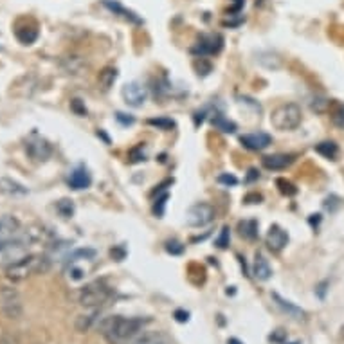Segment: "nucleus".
I'll use <instances>...</instances> for the list:
<instances>
[{
	"mask_svg": "<svg viewBox=\"0 0 344 344\" xmlns=\"http://www.w3.org/2000/svg\"><path fill=\"white\" fill-rule=\"evenodd\" d=\"M146 323H150V319L114 316L101 323V333L110 344H124L126 340L134 339Z\"/></svg>",
	"mask_w": 344,
	"mask_h": 344,
	"instance_id": "f257e3e1",
	"label": "nucleus"
},
{
	"mask_svg": "<svg viewBox=\"0 0 344 344\" xmlns=\"http://www.w3.org/2000/svg\"><path fill=\"white\" fill-rule=\"evenodd\" d=\"M51 269V260L47 256H22L6 269V276L11 281H22L33 274H46Z\"/></svg>",
	"mask_w": 344,
	"mask_h": 344,
	"instance_id": "f03ea898",
	"label": "nucleus"
},
{
	"mask_svg": "<svg viewBox=\"0 0 344 344\" xmlns=\"http://www.w3.org/2000/svg\"><path fill=\"white\" fill-rule=\"evenodd\" d=\"M271 123L276 130H281V132L295 130V128L301 124V108H299L295 103L281 105V107L272 112Z\"/></svg>",
	"mask_w": 344,
	"mask_h": 344,
	"instance_id": "7ed1b4c3",
	"label": "nucleus"
},
{
	"mask_svg": "<svg viewBox=\"0 0 344 344\" xmlns=\"http://www.w3.org/2000/svg\"><path fill=\"white\" fill-rule=\"evenodd\" d=\"M108 297H110V288L103 281L91 283V285L83 287L81 292H79V303H81L83 307H91V308L103 305Z\"/></svg>",
	"mask_w": 344,
	"mask_h": 344,
	"instance_id": "20e7f679",
	"label": "nucleus"
},
{
	"mask_svg": "<svg viewBox=\"0 0 344 344\" xmlns=\"http://www.w3.org/2000/svg\"><path fill=\"white\" fill-rule=\"evenodd\" d=\"M213 218H214L213 205L204 204V202L191 205L188 211V224L191 227H204L207 226V224H211Z\"/></svg>",
	"mask_w": 344,
	"mask_h": 344,
	"instance_id": "39448f33",
	"label": "nucleus"
},
{
	"mask_svg": "<svg viewBox=\"0 0 344 344\" xmlns=\"http://www.w3.org/2000/svg\"><path fill=\"white\" fill-rule=\"evenodd\" d=\"M224 47V38L222 34H202L198 38L197 46L193 47V54L204 58L209 54H218Z\"/></svg>",
	"mask_w": 344,
	"mask_h": 344,
	"instance_id": "423d86ee",
	"label": "nucleus"
},
{
	"mask_svg": "<svg viewBox=\"0 0 344 344\" xmlns=\"http://www.w3.org/2000/svg\"><path fill=\"white\" fill-rule=\"evenodd\" d=\"M123 99L128 107L139 108L148 99V89L139 81H130L123 87Z\"/></svg>",
	"mask_w": 344,
	"mask_h": 344,
	"instance_id": "0eeeda50",
	"label": "nucleus"
},
{
	"mask_svg": "<svg viewBox=\"0 0 344 344\" xmlns=\"http://www.w3.org/2000/svg\"><path fill=\"white\" fill-rule=\"evenodd\" d=\"M25 152H27V155L33 160L41 162V160L49 159L51 153H53V148H51V144L47 143L46 139H41V137H34V139L27 141V144H25Z\"/></svg>",
	"mask_w": 344,
	"mask_h": 344,
	"instance_id": "6e6552de",
	"label": "nucleus"
},
{
	"mask_svg": "<svg viewBox=\"0 0 344 344\" xmlns=\"http://www.w3.org/2000/svg\"><path fill=\"white\" fill-rule=\"evenodd\" d=\"M0 295H2V308H4V312L8 314V317H11V319L20 317L22 305L17 292L13 290V288H4Z\"/></svg>",
	"mask_w": 344,
	"mask_h": 344,
	"instance_id": "1a4fd4ad",
	"label": "nucleus"
},
{
	"mask_svg": "<svg viewBox=\"0 0 344 344\" xmlns=\"http://www.w3.org/2000/svg\"><path fill=\"white\" fill-rule=\"evenodd\" d=\"M240 143L243 144L249 150H254V152H262L265 148L271 146L272 137L265 132H256V134H245V136L240 137Z\"/></svg>",
	"mask_w": 344,
	"mask_h": 344,
	"instance_id": "9d476101",
	"label": "nucleus"
},
{
	"mask_svg": "<svg viewBox=\"0 0 344 344\" xmlns=\"http://www.w3.org/2000/svg\"><path fill=\"white\" fill-rule=\"evenodd\" d=\"M101 4L105 6L110 13H114V15H117V17L132 22V24H137V25L143 24V18H141L137 13H134L132 9H126L121 2H117V0H101Z\"/></svg>",
	"mask_w": 344,
	"mask_h": 344,
	"instance_id": "9b49d317",
	"label": "nucleus"
},
{
	"mask_svg": "<svg viewBox=\"0 0 344 344\" xmlns=\"http://www.w3.org/2000/svg\"><path fill=\"white\" fill-rule=\"evenodd\" d=\"M272 299H274V303L278 305L279 310H281L283 314H287L288 317H292V319L303 321L305 317H307V312H305L303 308H299L297 305H294L292 301H288V299L281 297L278 292H272Z\"/></svg>",
	"mask_w": 344,
	"mask_h": 344,
	"instance_id": "f8f14e48",
	"label": "nucleus"
},
{
	"mask_svg": "<svg viewBox=\"0 0 344 344\" xmlns=\"http://www.w3.org/2000/svg\"><path fill=\"white\" fill-rule=\"evenodd\" d=\"M287 243H288L287 231H283L279 226H272L269 234H267V245H269V249L274 250V252H279V250L285 249Z\"/></svg>",
	"mask_w": 344,
	"mask_h": 344,
	"instance_id": "ddd939ff",
	"label": "nucleus"
},
{
	"mask_svg": "<svg viewBox=\"0 0 344 344\" xmlns=\"http://www.w3.org/2000/svg\"><path fill=\"white\" fill-rule=\"evenodd\" d=\"M69 186L72 189H76V191H81V189H87L89 186L92 184V177L91 173H89V169L83 168V166H79V168L72 169L69 175Z\"/></svg>",
	"mask_w": 344,
	"mask_h": 344,
	"instance_id": "4468645a",
	"label": "nucleus"
},
{
	"mask_svg": "<svg viewBox=\"0 0 344 344\" xmlns=\"http://www.w3.org/2000/svg\"><path fill=\"white\" fill-rule=\"evenodd\" d=\"M263 166L267 169H272V171H278V169H285L287 166H290L294 162V157L287 155V153H274V155H267L263 157Z\"/></svg>",
	"mask_w": 344,
	"mask_h": 344,
	"instance_id": "2eb2a0df",
	"label": "nucleus"
},
{
	"mask_svg": "<svg viewBox=\"0 0 344 344\" xmlns=\"http://www.w3.org/2000/svg\"><path fill=\"white\" fill-rule=\"evenodd\" d=\"M0 193L9 195V197H25L29 191L24 184H20V182L13 181V179H8V177H2V179H0Z\"/></svg>",
	"mask_w": 344,
	"mask_h": 344,
	"instance_id": "dca6fc26",
	"label": "nucleus"
},
{
	"mask_svg": "<svg viewBox=\"0 0 344 344\" xmlns=\"http://www.w3.org/2000/svg\"><path fill=\"white\" fill-rule=\"evenodd\" d=\"M252 274L260 279V281H267V279L272 276V269L269 265V262L265 260L263 254H256V258H254V265H252Z\"/></svg>",
	"mask_w": 344,
	"mask_h": 344,
	"instance_id": "f3484780",
	"label": "nucleus"
},
{
	"mask_svg": "<svg viewBox=\"0 0 344 344\" xmlns=\"http://www.w3.org/2000/svg\"><path fill=\"white\" fill-rule=\"evenodd\" d=\"M130 344H171V340L162 332H146L143 335L136 337Z\"/></svg>",
	"mask_w": 344,
	"mask_h": 344,
	"instance_id": "a211bd4d",
	"label": "nucleus"
},
{
	"mask_svg": "<svg viewBox=\"0 0 344 344\" xmlns=\"http://www.w3.org/2000/svg\"><path fill=\"white\" fill-rule=\"evenodd\" d=\"M15 34H17L18 41H20V44H24V46H31V44H34V41L38 40V29L31 27V25H25V27H17Z\"/></svg>",
	"mask_w": 344,
	"mask_h": 344,
	"instance_id": "6ab92c4d",
	"label": "nucleus"
},
{
	"mask_svg": "<svg viewBox=\"0 0 344 344\" xmlns=\"http://www.w3.org/2000/svg\"><path fill=\"white\" fill-rule=\"evenodd\" d=\"M316 152L319 153V155H323L324 159L333 160L339 155V146H337L333 141H324V143L316 144Z\"/></svg>",
	"mask_w": 344,
	"mask_h": 344,
	"instance_id": "aec40b11",
	"label": "nucleus"
},
{
	"mask_svg": "<svg viewBox=\"0 0 344 344\" xmlns=\"http://www.w3.org/2000/svg\"><path fill=\"white\" fill-rule=\"evenodd\" d=\"M99 85L103 87V91H108L112 85H114V81L117 79V70L114 69V67H107V69H103L101 72H99Z\"/></svg>",
	"mask_w": 344,
	"mask_h": 344,
	"instance_id": "412c9836",
	"label": "nucleus"
},
{
	"mask_svg": "<svg viewBox=\"0 0 344 344\" xmlns=\"http://www.w3.org/2000/svg\"><path fill=\"white\" fill-rule=\"evenodd\" d=\"M18 227H20V222L15 217L6 214V217L0 218V234H11L15 231H18Z\"/></svg>",
	"mask_w": 344,
	"mask_h": 344,
	"instance_id": "4be33fe9",
	"label": "nucleus"
},
{
	"mask_svg": "<svg viewBox=\"0 0 344 344\" xmlns=\"http://www.w3.org/2000/svg\"><path fill=\"white\" fill-rule=\"evenodd\" d=\"M213 124L218 128V130H222L224 134H234L236 132V124L233 123V121H229L227 117H224L222 114H217L213 117Z\"/></svg>",
	"mask_w": 344,
	"mask_h": 344,
	"instance_id": "5701e85b",
	"label": "nucleus"
},
{
	"mask_svg": "<svg viewBox=\"0 0 344 344\" xmlns=\"http://www.w3.org/2000/svg\"><path fill=\"white\" fill-rule=\"evenodd\" d=\"M240 234L247 240H254V238L258 236V224L254 220H245V222H240Z\"/></svg>",
	"mask_w": 344,
	"mask_h": 344,
	"instance_id": "b1692460",
	"label": "nucleus"
},
{
	"mask_svg": "<svg viewBox=\"0 0 344 344\" xmlns=\"http://www.w3.org/2000/svg\"><path fill=\"white\" fill-rule=\"evenodd\" d=\"M256 60H258L262 65H265L267 69H279V67H281V60L272 53H260Z\"/></svg>",
	"mask_w": 344,
	"mask_h": 344,
	"instance_id": "393cba45",
	"label": "nucleus"
},
{
	"mask_svg": "<svg viewBox=\"0 0 344 344\" xmlns=\"http://www.w3.org/2000/svg\"><path fill=\"white\" fill-rule=\"evenodd\" d=\"M96 250L94 249H76L67 256V263H74L78 260H94Z\"/></svg>",
	"mask_w": 344,
	"mask_h": 344,
	"instance_id": "a878e982",
	"label": "nucleus"
},
{
	"mask_svg": "<svg viewBox=\"0 0 344 344\" xmlns=\"http://www.w3.org/2000/svg\"><path fill=\"white\" fill-rule=\"evenodd\" d=\"M96 317H98V312H92V314H87V316H79L78 321H76V330L78 332H87L94 324Z\"/></svg>",
	"mask_w": 344,
	"mask_h": 344,
	"instance_id": "bb28decb",
	"label": "nucleus"
},
{
	"mask_svg": "<svg viewBox=\"0 0 344 344\" xmlns=\"http://www.w3.org/2000/svg\"><path fill=\"white\" fill-rule=\"evenodd\" d=\"M56 209H58V213L62 214L63 218H70L74 214V211H76L74 202L69 200V198H62V200L56 204Z\"/></svg>",
	"mask_w": 344,
	"mask_h": 344,
	"instance_id": "cd10ccee",
	"label": "nucleus"
},
{
	"mask_svg": "<svg viewBox=\"0 0 344 344\" xmlns=\"http://www.w3.org/2000/svg\"><path fill=\"white\" fill-rule=\"evenodd\" d=\"M148 124H152V126L160 128V130H171V128H175V121H171L169 117L148 119Z\"/></svg>",
	"mask_w": 344,
	"mask_h": 344,
	"instance_id": "c85d7f7f",
	"label": "nucleus"
},
{
	"mask_svg": "<svg viewBox=\"0 0 344 344\" xmlns=\"http://www.w3.org/2000/svg\"><path fill=\"white\" fill-rule=\"evenodd\" d=\"M65 62L69 63V67H65V70L69 74H79V70L83 69V62L76 56H69Z\"/></svg>",
	"mask_w": 344,
	"mask_h": 344,
	"instance_id": "c756f323",
	"label": "nucleus"
},
{
	"mask_svg": "<svg viewBox=\"0 0 344 344\" xmlns=\"http://www.w3.org/2000/svg\"><path fill=\"white\" fill-rule=\"evenodd\" d=\"M276 184L279 186V191L283 193V195H288V197H292V195H295L297 193V189L294 188V184L288 181H285V179H278V182Z\"/></svg>",
	"mask_w": 344,
	"mask_h": 344,
	"instance_id": "7c9ffc66",
	"label": "nucleus"
},
{
	"mask_svg": "<svg viewBox=\"0 0 344 344\" xmlns=\"http://www.w3.org/2000/svg\"><path fill=\"white\" fill-rule=\"evenodd\" d=\"M164 249L168 250L169 254H173V256H179V254L184 252V245H182L181 242H177V240H169V242H166Z\"/></svg>",
	"mask_w": 344,
	"mask_h": 344,
	"instance_id": "2f4dec72",
	"label": "nucleus"
},
{
	"mask_svg": "<svg viewBox=\"0 0 344 344\" xmlns=\"http://www.w3.org/2000/svg\"><path fill=\"white\" fill-rule=\"evenodd\" d=\"M70 110H72L76 115H81V117H85L87 115V107L83 105L81 99H78V98L70 101Z\"/></svg>",
	"mask_w": 344,
	"mask_h": 344,
	"instance_id": "473e14b6",
	"label": "nucleus"
},
{
	"mask_svg": "<svg viewBox=\"0 0 344 344\" xmlns=\"http://www.w3.org/2000/svg\"><path fill=\"white\" fill-rule=\"evenodd\" d=\"M166 200H168V193H164L162 197H159L155 200V205H153V213H155V217H162L164 214V205H166Z\"/></svg>",
	"mask_w": 344,
	"mask_h": 344,
	"instance_id": "72a5a7b5",
	"label": "nucleus"
},
{
	"mask_svg": "<svg viewBox=\"0 0 344 344\" xmlns=\"http://www.w3.org/2000/svg\"><path fill=\"white\" fill-rule=\"evenodd\" d=\"M332 119H333V123H335V126H339L344 130V105H339V107L335 108Z\"/></svg>",
	"mask_w": 344,
	"mask_h": 344,
	"instance_id": "f704fd0d",
	"label": "nucleus"
},
{
	"mask_svg": "<svg viewBox=\"0 0 344 344\" xmlns=\"http://www.w3.org/2000/svg\"><path fill=\"white\" fill-rule=\"evenodd\" d=\"M217 245L220 247V249H226V247L229 245V227H224V229L220 231V236L217 238Z\"/></svg>",
	"mask_w": 344,
	"mask_h": 344,
	"instance_id": "c9c22d12",
	"label": "nucleus"
},
{
	"mask_svg": "<svg viewBox=\"0 0 344 344\" xmlns=\"http://www.w3.org/2000/svg\"><path fill=\"white\" fill-rule=\"evenodd\" d=\"M218 182L224 184V186H236L238 179L234 175H229V173H222V175L218 177Z\"/></svg>",
	"mask_w": 344,
	"mask_h": 344,
	"instance_id": "e433bc0d",
	"label": "nucleus"
},
{
	"mask_svg": "<svg viewBox=\"0 0 344 344\" xmlns=\"http://www.w3.org/2000/svg\"><path fill=\"white\" fill-rule=\"evenodd\" d=\"M22 238H17V240H8V238H0V254H4L8 249H11L13 245H17Z\"/></svg>",
	"mask_w": 344,
	"mask_h": 344,
	"instance_id": "4c0bfd02",
	"label": "nucleus"
},
{
	"mask_svg": "<svg viewBox=\"0 0 344 344\" xmlns=\"http://www.w3.org/2000/svg\"><path fill=\"white\" fill-rule=\"evenodd\" d=\"M115 119H117L119 123L123 124V126H128V124H134V121H136V119L132 117V115H126V114H123V112H117V114H115Z\"/></svg>",
	"mask_w": 344,
	"mask_h": 344,
	"instance_id": "58836bf2",
	"label": "nucleus"
},
{
	"mask_svg": "<svg viewBox=\"0 0 344 344\" xmlns=\"http://www.w3.org/2000/svg\"><path fill=\"white\" fill-rule=\"evenodd\" d=\"M130 159H132V162H139V160H144L143 146L134 148V150H132V152H130Z\"/></svg>",
	"mask_w": 344,
	"mask_h": 344,
	"instance_id": "ea45409f",
	"label": "nucleus"
},
{
	"mask_svg": "<svg viewBox=\"0 0 344 344\" xmlns=\"http://www.w3.org/2000/svg\"><path fill=\"white\" fill-rule=\"evenodd\" d=\"M328 285H330V283H328V281H321L319 285H317V287H316V295H317V297H319V299H324V297H326Z\"/></svg>",
	"mask_w": 344,
	"mask_h": 344,
	"instance_id": "a19ab883",
	"label": "nucleus"
},
{
	"mask_svg": "<svg viewBox=\"0 0 344 344\" xmlns=\"http://www.w3.org/2000/svg\"><path fill=\"white\" fill-rule=\"evenodd\" d=\"M173 317H175L179 323H188V321H189V312H186V310H182V308H179V310H175Z\"/></svg>",
	"mask_w": 344,
	"mask_h": 344,
	"instance_id": "79ce46f5",
	"label": "nucleus"
},
{
	"mask_svg": "<svg viewBox=\"0 0 344 344\" xmlns=\"http://www.w3.org/2000/svg\"><path fill=\"white\" fill-rule=\"evenodd\" d=\"M285 337H287V332H283V330H276L274 333H272L271 335V340L272 342H283V340H285Z\"/></svg>",
	"mask_w": 344,
	"mask_h": 344,
	"instance_id": "37998d69",
	"label": "nucleus"
},
{
	"mask_svg": "<svg viewBox=\"0 0 344 344\" xmlns=\"http://www.w3.org/2000/svg\"><path fill=\"white\" fill-rule=\"evenodd\" d=\"M316 103H312V108L314 110H317V112H323L324 108H326V105H328V101H324V99H314Z\"/></svg>",
	"mask_w": 344,
	"mask_h": 344,
	"instance_id": "c03bdc74",
	"label": "nucleus"
},
{
	"mask_svg": "<svg viewBox=\"0 0 344 344\" xmlns=\"http://www.w3.org/2000/svg\"><path fill=\"white\" fill-rule=\"evenodd\" d=\"M112 256H114L117 262H121V260L124 258V249L121 247V249H112Z\"/></svg>",
	"mask_w": 344,
	"mask_h": 344,
	"instance_id": "a18cd8bd",
	"label": "nucleus"
},
{
	"mask_svg": "<svg viewBox=\"0 0 344 344\" xmlns=\"http://www.w3.org/2000/svg\"><path fill=\"white\" fill-rule=\"evenodd\" d=\"M70 276H72V279H81L83 271H79V269H72V271H70Z\"/></svg>",
	"mask_w": 344,
	"mask_h": 344,
	"instance_id": "49530a36",
	"label": "nucleus"
},
{
	"mask_svg": "<svg viewBox=\"0 0 344 344\" xmlns=\"http://www.w3.org/2000/svg\"><path fill=\"white\" fill-rule=\"evenodd\" d=\"M250 200L260 202V200H262V197H260V195H249V197H245V202H249V204H250Z\"/></svg>",
	"mask_w": 344,
	"mask_h": 344,
	"instance_id": "de8ad7c7",
	"label": "nucleus"
},
{
	"mask_svg": "<svg viewBox=\"0 0 344 344\" xmlns=\"http://www.w3.org/2000/svg\"><path fill=\"white\" fill-rule=\"evenodd\" d=\"M258 173H256V169H250L249 171V177H247V181H254V179H258Z\"/></svg>",
	"mask_w": 344,
	"mask_h": 344,
	"instance_id": "09e8293b",
	"label": "nucleus"
},
{
	"mask_svg": "<svg viewBox=\"0 0 344 344\" xmlns=\"http://www.w3.org/2000/svg\"><path fill=\"white\" fill-rule=\"evenodd\" d=\"M227 344H243V342L240 339H236V337H231V339L227 340Z\"/></svg>",
	"mask_w": 344,
	"mask_h": 344,
	"instance_id": "8fccbe9b",
	"label": "nucleus"
}]
</instances>
